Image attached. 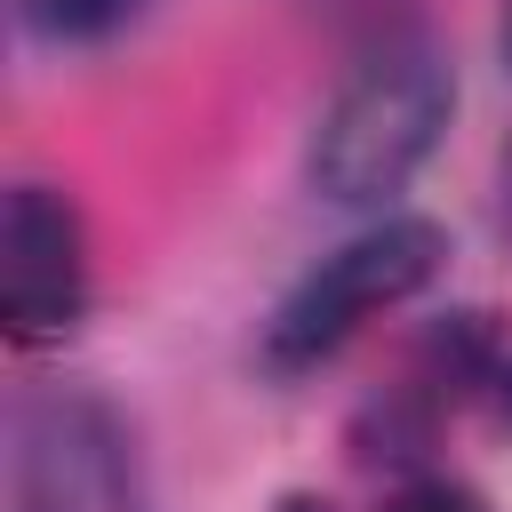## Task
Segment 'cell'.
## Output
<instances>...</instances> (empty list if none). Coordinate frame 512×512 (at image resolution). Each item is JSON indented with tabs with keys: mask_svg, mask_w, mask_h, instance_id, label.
<instances>
[{
	"mask_svg": "<svg viewBox=\"0 0 512 512\" xmlns=\"http://www.w3.org/2000/svg\"><path fill=\"white\" fill-rule=\"evenodd\" d=\"M448 112H456V80H448L440 48L384 40L376 56H360L336 80V96L312 120V160H304L312 192L328 208H376V216H392V200L432 160Z\"/></svg>",
	"mask_w": 512,
	"mask_h": 512,
	"instance_id": "6da1fadb",
	"label": "cell"
},
{
	"mask_svg": "<svg viewBox=\"0 0 512 512\" xmlns=\"http://www.w3.org/2000/svg\"><path fill=\"white\" fill-rule=\"evenodd\" d=\"M448 256V232L432 216H376L368 232H352L344 248H328L264 320V368L272 376H304L320 360H336L368 320H384L392 304H408Z\"/></svg>",
	"mask_w": 512,
	"mask_h": 512,
	"instance_id": "7a4b0ae2",
	"label": "cell"
},
{
	"mask_svg": "<svg viewBox=\"0 0 512 512\" xmlns=\"http://www.w3.org/2000/svg\"><path fill=\"white\" fill-rule=\"evenodd\" d=\"M8 512H152L128 416L88 384H40L8 408Z\"/></svg>",
	"mask_w": 512,
	"mask_h": 512,
	"instance_id": "3957f363",
	"label": "cell"
},
{
	"mask_svg": "<svg viewBox=\"0 0 512 512\" xmlns=\"http://www.w3.org/2000/svg\"><path fill=\"white\" fill-rule=\"evenodd\" d=\"M88 312V232L72 192L16 184L0 208V320L16 344H56Z\"/></svg>",
	"mask_w": 512,
	"mask_h": 512,
	"instance_id": "277c9868",
	"label": "cell"
},
{
	"mask_svg": "<svg viewBox=\"0 0 512 512\" xmlns=\"http://www.w3.org/2000/svg\"><path fill=\"white\" fill-rule=\"evenodd\" d=\"M16 16L48 48H104L112 32H128L144 16V0H16Z\"/></svg>",
	"mask_w": 512,
	"mask_h": 512,
	"instance_id": "5b68a950",
	"label": "cell"
},
{
	"mask_svg": "<svg viewBox=\"0 0 512 512\" xmlns=\"http://www.w3.org/2000/svg\"><path fill=\"white\" fill-rule=\"evenodd\" d=\"M384 512H488L464 480H448V472H408L392 496H384Z\"/></svg>",
	"mask_w": 512,
	"mask_h": 512,
	"instance_id": "8992f818",
	"label": "cell"
},
{
	"mask_svg": "<svg viewBox=\"0 0 512 512\" xmlns=\"http://www.w3.org/2000/svg\"><path fill=\"white\" fill-rule=\"evenodd\" d=\"M504 232H512V152H504Z\"/></svg>",
	"mask_w": 512,
	"mask_h": 512,
	"instance_id": "52a82bcc",
	"label": "cell"
},
{
	"mask_svg": "<svg viewBox=\"0 0 512 512\" xmlns=\"http://www.w3.org/2000/svg\"><path fill=\"white\" fill-rule=\"evenodd\" d=\"M280 512H328V504H320V496H288Z\"/></svg>",
	"mask_w": 512,
	"mask_h": 512,
	"instance_id": "ba28073f",
	"label": "cell"
},
{
	"mask_svg": "<svg viewBox=\"0 0 512 512\" xmlns=\"http://www.w3.org/2000/svg\"><path fill=\"white\" fill-rule=\"evenodd\" d=\"M504 48H512V16H504Z\"/></svg>",
	"mask_w": 512,
	"mask_h": 512,
	"instance_id": "9c48e42d",
	"label": "cell"
}]
</instances>
